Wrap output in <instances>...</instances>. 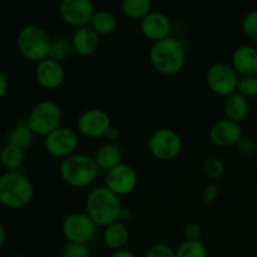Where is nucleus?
Listing matches in <instances>:
<instances>
[{
	"label": "nucleus",
	"mask_w": 257,
	"mask_h": 257,
	"mask_svg": "<svg viewBox=\"0 0 257 257\" xmlns=\"http://www.w3.org/2000/svg\"><path fill=\"white\" fill-rule=\"evenodd\" d=\"M122 208L119 196L105 186L93 188L85 200V213L92 218L97 227H107L119 221Z\"/></svg>",
	"instance_id": "1"
},
{
	"label": "nucleus",
	"mask_w": 257,
	"mask_h": 257,
	"mask_svg": "<svg viewBox=\"0 0 257 257\" xmlns=\"http://www.w3.org/2000/svg\"><path fill=\"white\" fill-rule=\"evenodd\" d=\"M150 62L160 74H178L186 63L185 45L173 37L153 43L150 49Z\"/></svg>",
	"instance_id": "2"
},
{
	"label": "nucleus",
	"mask_w": 257,
	"mask_h": 257,
	"mask_svg": "<svg viewBox=\"0 0 257 257\" xmlns=\"http://www.w3.org/2000/svg\"><path fill=\"white\" fill-rule=\"evenodd\" d=\"M34 198V186L24 168L0 176V203L9 208H22Z\"/></svg>",
	"instance_id": "3"
},
{
	"label": "nucleus",
	"mask_w": 257,
	"mask_h": 257,
	"mask_svg": "<svg viewBox=\"0 0 257 257\" xmlns=\"http://www.w3.org/2000/svg\"><path fill=\"white\" fill-rule=\"evenodd\" d=\"M99 168L94 158L83 153H74L60 161L59 175L65 185L73 188H84L98 177Z\"/></svg>",
	"instance_id": "4"
},
{
	"label": "nucleus",
	"mask_w": 257,
	"mask_h": 257,
	"mask_svg": "<svg viewBox=\"0 0 257 257\" xmlns=\"http://www.w3.org/2000/svg\"><path fill=\"white\" fill-rule=\"evenodd\" d=\"M17 44L19 53L25 59L39 63L49 58L52 39L44 28L28 24L19 30Z\"/></svg>",
	"instance_id": "5"
},
{
	"label": "nucleus",
	"mask_w": 257,
	"mask_h": 257,
	"mask_svg": "<svg viewBox=\"0 0 257 257\" xmlns=\"http://www.w3.org/2000/svg\"><path fill=\"white\" fill-rule=\"evenodd\" d=\"M27 119L34 135L47 137L62 124V108L52 99L39 100L30 109Z\"/></svg>",
	"instance_id": "6"
},
{
	"label": "nucleus",
	"mask_w": 257,
	"mask_h": 257,
	"mask_svg": "<svg viewBox=\"0 0 257 257\" xmlns=\"http://www.w3.org/2000/svg\"><path fill=\"white\" fill-rule=\"evenodd\" d=\"M240 75L227 63H213L206 72V83L212 93L220 97H228L237 92Z\"/></svg>",
	"instance_id": "7"
},
{
	"label": "nucleus",
	"mask_w": 257,
	"mask_h": 257,
	"mask_svg": "<svg viewBox=\"0 0 257 257\" xmlns=\"http://www.w3.org/2000/svg\"><path fill=\"white\" fill-rule=\"evenodd\" d=\"M62 233L69 243L88 245L97 233V225L85 212H73L63 220Z\"/></svg>",
	"instance_id": "8"
},
{
	"label": "nucleus",
	"mask_w": 257,
	"mask_h": 257,
	"mask_svg": "<svg viewBox=\"0 0 257 257\" xmlns=\"http://www.w3.org/2000/svg\"><path fill=\"white\" fill-rule=\"evenodd\" d=\"M148 148L153 157L160 161H171L182 150L181 136L172 128H158L151 135Z\"/></svg>",
	"instance_id": "9"
},
{
	"label": "nucleus",
	"mask_w": 257,
	"mask_h": 257,
	"mask_svg": "<svg viewBox=\"0 0 257 257\" xmlns=\"http://www.w3.org/2000/svg\"><path fill=\"white\" fill-rule=\"evenodd\" d=\"M79 136L74 130L60 125L50 135L44 137V148L48 155L55 158H64L77 153Z\"/></svg>",
	"instance_id": "10"
},
{
	"label": "nucleus",
	"mask_w": 257,
	"mask_h": 257,
	"mask_svg": "<svg viewBox=\"0 0 257 257\" xmlns=\"http://www.w3.org/2000/svg\"><path fill=\"white\" fill-rule=\"evenodd\" d=\"M58 12L65 24L78 29L90 24L95 8L90 0H62Z\"/></svg>",
	"instance_id": "11"
},
{
	"label": "nucleus",
	"mask_w": 257,
	"mask_h": 257,
	"mask_svg": "<svg viewBox=\"0 0 257 257\" xmlns=\"http://www.w3.org/2000/svg\"><path fill=\"white\" fill-rule=\"evenodd\" d=\"M104 182L105 187L119 197H123L131 195L137 188L138 173L132 166L120 163L119 166L108 171Z\"/></svg>",
	"instance_id": "12"
},
{
	"label": "nucleus",
	"mask_w": 257,
	"mask_h": 257,
	"mask_svg": "<svg viewBox=\"0 0 257 257\" xmlns=\"http://www.w3.org/2000/svg\"><path fill=\"white\" fill-rule=\"evenodd\" d=\"M80 135L88 138L104 137L105 133L112 127V119L105 110L99 108L87 109L79 115L77 122Z\"/></svg>",
	"instance_id": "13"
},
{
	"label": "nucleus",
	"mask_w": 257,
	"mask_h": 257,
	"mask_svg": "<svg viewBox=\"0 0 257 257\" xmlns=\"http://www.w3.org/2000/svg\"><path fill=\"white\" fill-rule=\"evenodd\" d=\"M140 28L143 37L147 38L152 43H156L171 37L172 23L165 13L152 10L147 17L141 20Z\"/></svg>",
	"instance_id": "14"
},
{
	"label": "nucleus",
	"mask_w": 257,
	"mask_h": 257,
	"mask_svg": "<svg viewBox=\"0 0 257 257\" xmlns=\"http://www.w3.org/2000/svg\"><path fill=\"white\" fill-rule=\"evenodd\" d=\"M35 80L40 87L45 89H57L63 84L65 78L64 67L62 63L47 58L42 62L37 63L34 70Z\"/></svg>",
	"instance_id": "15"
},
{
	"label": "nucleus",
	"mask_w": 257,
	"mask_h": 257,
	"mask_svg": "<svg viewBox=\"0 0 257 257\" xmlns=\"http://www.w3.org/2000/svg\"><path fill=\"white\" fill-rule=\"evenodd\" d=\"M208 136L213 145L225 148L237 145V142L243 136V132L240 123L223 118V119L217 120L211 127Z\"/></svg>",
	"instance_id": "16"
},
{
	"label": "nucleus",
	"mask_w": 257,
	"mask_h": 257,
	"mask_svg": "<svg viewBox=\"0 0 257 257\" xmlns=\"http://www.w3.org/2000/svg\"><path fill=\"white\" fill-rule=\"evenodd\" d=\"M231 67L240 77H257V48L243 44L231 55Z\"/></svg>",
	"instance_id": "17"
},
{
	"label": "nucleus",
	"mask_w": 257,
	"mask_h": 257,
	"mask_svg": "<svg viewBox=\"0 0 257 257\" xmlns=\"http://www.w3.org/2000/svg\"><path fill=\"white\" fill-rule=\"evenodd\" d=\"M70 39H72L73 50L80 57H90L99 48L100 37L90 25L75 29Z\"/></svg>",
	"instance_id": "18"
},
{
	"label": "nucleus",
	"mask_w": 257,
	"mask_h": 257,
	"mask_svg": "<svg viewBox=\"0 0 257 257\" xmlns=\"http://www.w3.org/2000/svg\"><path fill=\"white\" fill-rule=\"evenodd\" d=\"M95 163H97L98 168L102 171H110L112 168L117 167L120 163H123V152L122 148L115 143H105V145L100 146L97 151H95L94 156Z\"/></svg>",
	"instance_id": "19"
},
{
	"label": "nucleus",
	"mask_w": 257,
	"mask_h": 257,
	"mask_svg": "<svg viewBox=\"0 0 257 257\" xmlns=\"http://www.w3.org/2000/svg\"><path fill=\"white\" fill-rule=\"evenodd\" d=\"M223 112H225L226 119H230L241 124V122H243L247 118L248 112H250V103H248L247 98L236 92L225 98Z\"/></svg>",
	"instance_id": "20"
},
{
	"label": "nucleus",
	"mask_w": 257,
	"mask_h": 257,
	"mask_svg": "<svg viewBox=\"0 0 257 257\" xmlns=\"http://www.w3.org/2000/svg\"><path fill=\"white\" fill-rule=\"evenodd\" d=\"M128 240H130V231L122 221H117V222L104 227L103 242L108 248L113 250V252L123 250L128 243Z\"/></svg>",
	"instance_id": "21"
},
{
	"label": "nucleus",
	"mask_w": 257,
	"mask_h": 257,
	"mask_svg": "<svg viewBox=\"0 0 257 257\" xmlns=\"http://www.w3.org/2000/svg\"><path fill=\"white\" fill-rule=\"evenodd\" d=\"M34 132L30 128L28 119H20L15 123L14 127L9 131L7 136V143L17 147L22 148V150H28L30 146L34 142Z\"/></svg>",
	"instance_id": "22"
},
{
	"label": "nucleus",
	"mask_w": 257,
	"mask_h": 257,
	"mask_svg": "<svg viewBox=\"0 0 257 257\" xmlns=\"http://www.w3.org/2000/svg\"><path fill=\"white\" fill-rule=\"evenodd\" d=\"M89 25L99 37L100 35H109L117 30L118 20L115 15L109 10L100 9L95 10Z\"/></svg>",
	"instance_id": "23"
},
{
	"label": "nucleus",
	"mask_w": 257,
	"mask_h": 257,
	"mask_svg": "<svg viewBox=\"0 0 257 257\" xmlns=\"http://www.w3.org/2000/svg\"><path fill=\"white\" fill-rule=\"evenodd\" d=\"M24 150L7 143L0 153V163L7 170V172H17L23 168L24 165Z\"/></svg>",
	"instance_id": "24"
},
{
	"label": "nucleus",
	"mask_w": 257,
	"mask_h": 257,
	"mask_svg": "<svg viewBox=\"0 0 257 257\" xmlns=\"http://www.w3.org/2000/svg\"><path fill=\"white\" fill-rule=\"evenodd\" d=\"M120 9L127 18L141 22L152 12V3L148 0H123Z\"/></svg>",
	"instance_id": "25"
},
{
	"label": "nucleus",
	"mask_w": 257,
	"mask_h": 257,
	"mask_svg": "<svg viewBox=\"0 0 257 257\" xmlns=\"http://www.w3.org/2000/svg\"><path fill=\"white\" fill-rule=\"evenodd\" d=\"M74 53L72 45V39L68 37H58L52 39V45H50L49 58L57 60V62L63 63Z\"/></svg>",
	"instance_id": "26"
},
{
	"label": "nucleus",
	"mask_w": 257,
	"mask_h": 257,
	"mask_svg": "<svg viewBox=\"0 0 257 257\" xmlns=\"http://www.w3.org/2000/svg\"><path fill=\"white\" fill-rule=\"evenodd\" d=\"M207 247L202 241H185L176 250V257H207Z\"/></svg>",
	"instance_id": "27"
},
{
	"label": "nucleus",
	"mask_w": 257,
	"mask_h": 257,
	"mask_svg": "<svg viewBox=\"0 0 257 257\" xmlns=\"http://www.w3.org/2000/svg\"><path fill=\"white\" fill-rule=\"evenodd\" d=\"M203 171L207 177L217 180V178L222 177V175L225 173V165L217 156H208L203 161Z\"/></svg>",
	"instance_id": "28"
},
{
	"label": "nucleus",
	"mask_w": 257,
	"mask_h": 257,
	"mask_svg": "<svg viewBox=\"0 0 257 257\" xmlns=\"http://www.w3.org/2000/svg\"><path fill=\"white\" fill-rule=\"evenodd\" d=\"M241 28L246 37L252 42L257 43V9L251 10L243 17Z\"/></svg>",
	"instance_id": "29"
},
{
	"label": "nucleus",
	"mask_w": 257,
	"mask_h": 257,
	"mask_svg": "<svg viewBox=\"0 0 257 257\" xmlns=\"http://www.w3.org/2000/svg\"><path fill=\"white\" fill-rule=\"evenodd\" d=\"M237 93L247 99L257 97V77H240Z\"/></svg>",
	"instance_id": "30"
},
{
	"label": "nucleus",
	"mask_w": 257,
	"mask_h": 257,
	"mask_svg": "<svg viewBox=\"0 0 257 257\" xmlns=\"http://www.w3.org/2000/svg\"><path fill=\"white\" fill-rule=\"evenodd\" d=\"M63 257H90V250L88 245L83 243H67L63 251Z\"/></svg>",
	"instance_id": "31"
},
{
	"label": "nucleus",
	"mask_w": 257,
	"mask_h": 257,
	"mask_svg": "<svg viewBox=\"0 0 257 257\" xmlns=\"http://www.w3.org/2000/svg\"><path fill=\"white\" fill-rule=\"evenodd\" d=\"M146 257H176V251L166 243H156L148 248Z\"/></svg>",
	"instance_id": "32"
},
{
	"label": "nucleus",
	"mask_w": 257,
	"mask_h": 257,
	"mask_svg": "<svg viewBox=\"0 0 257 257\" xmlns=\"http://www.w3.org/2000/svg\"><path fill=\"white\" fill-rule=\"evenodd\" d=\"M202 237V227L198 223L191 222L187 223L185 227V238L186 241H201Z\"/></svg>",
	"instance_id": "33"
},
{
	"label": "nucleus",
	"mask_w": 257,
	"mask_h": 257,
	"mask_svg": "<svg viewBox=\"0 0 257 257\" xmlns=\"http://www.w3.org/2000/svg\"><path fill=\"white\" fill-rule=\"evenodd\" d=\"M236 147H237L238 152L246 156L252 155L256 150L255 141H253L251 137H248V136H242L241 140L237 142V145H236Z\"/></svg>",
	"instance_id": "34"
},
{
	"label": "nucleus",
	"mask_w": 257,
	"mask_h": 257,
	"mask_svg": "<svg viewBox=\"0 0 257 257\" xmlns=\"http://www.w3.org/2000/svg\"><path fill=\"white\" fill-rule=\"evenodd\" d=\"M218 197V187L215 183H210L205 187L202 192V198L206 203L215 202L216 198Z\"/></svg>",
	"instance_id": "35"
},
{
	"label": "nucleus",
	"mask_w": 257,
	"mask_h": 257,
	"mask_svg": "<svg viewBox=\"0 0 257 257\" xmlns=\"http://www.w3.org/2000/svg\"><path fill=\"white\" fill-rule=\"evenodd\" d=\"M9 89V80H8L7 74L0 69V98L4 97Z\"/></svg>",
	"instance_id": "36"
},
{
	"label": "nucleus",
	"mask_w": 257,
	"mask_h": 257,
	"mask_svg": "<svg viewBox=\"0 0 257 257\" xmlns=\"http://www.w3.org/2000/svg\"><path fill=\"white\" fill-rule=\"evenodd\" d=\"M119 136H120L119 130H118L117 127H114V125H112V127L108 130V132L105 133L104 137L109 141V143H115V141H118Z\"/></svg>",
	"instance_id": "37"
},
{
	"label": "nucleus",
	"mask_w": 257,
	"mask_h": 257,
	"mask_svg": "<svg viewBox=\"0 0 257 257\" xmlns=\"http://www.w3.org/2000/svg\"><path fill=\"white\" fill-rule=\"evenodd\" d=\"M132 217V210H131L130 207H125V206H123L122 211H120V217H119V221H128L130 218Z\"/></svg>",
	"instance_id": "38"
},
{
	"label": "nucleus",
	"mask_w": 257,
	"mask_h": 257,
	"mask_svg": "<svg viewBox=\"0 0 257 257\" xmlns=\"http://www.w3.org/2000/svg\"><path fill=\"white\" fill-rule=\"evenodd\" d=\"M109 257H136V255L133 252H131L130 250H125V248H123V250L114 251V252H113Z\"/></svg>",
	"instance_id": "39"
},
{
	"label": "nucleus",
	"mask_w": 257,
	"mask_h": 257,
	"mask_svg": "<svg viewBox=\"0 0 257 257\" xmlns=\"http://www.w3.org/2000/svg\"><path fill=\"white\" fill-rule=\"evenodd\" d=\"M5 240H7V232H5V228L3 227V225L0 223V248L4 246Z\"/></svg>",
	"instance_id": "40"
},
{
	"label": "nucleus",
	"mask_w": 257,
	"mask_h": 257,
	"mask_svg": "<svg viewBox=\"0 0 257 257\" xmlns=\"http://www.w3.org/2000/svg\"><path fill=\"white\" fill-rule=\"evenodd\" d=\"M3 147H4V145H3L2 140H0V153H2V150H3Z\"/></svg>",
	"instance_id": "41"
},
{
	"label": "nucleus",
	"mask_w": 257,
	"mask_h": 257,
	"mask_svg": "<svg viewBox=\"0 0 257 257\" xmlns=\"http://www.w3.org/2000/svg\"><path fill=\"white\" fill-rule=\"evenodd\" d=\"M14 257H27V256H24V255H15Z\"/></svg>",
	"instance_id": "42"
},
{
	"label": "nucleus",
	"mask_w": 257,
	"mask_h": 257,
	"mask_svg": "<svg viewBox=\"0 0 257 257\" xmlns=\"http://www.w3.org/2000/svg\"><path fill=\"white\" fill-rule=\"evenodd\" d=\"M0 119H2V109H0Z\"/></svg>",
	"instance_id": "43"
},
{
	"label": "nucleus",
	"mask_w": 257,
	"mask_h": 257,
	"mask_svg": "<svg viewBox=\"0 0 257 257\" xmlns=\"http://www.w3.org/2000/svg\"><path fill=\"white\" fill-rule=\"evenodd\" d=\"M53 257H63V256H53Z\"/></svg>",
	"instance_id": "44"
},
{
	"label": "nucleus",
	"mask_w": 257,
	"mask_h": 257,
	"mask_svg": "<svg viewBox=\"0 0 257 257\" xmlns=\"http://www.w3.org/2000/svg\"><path fill=\"white\" fill-rule=\"evenodd\" d=\"M0 176H2V173H0Z\"/></svg>",
	"instance_id": "45"
}]
</instances>
